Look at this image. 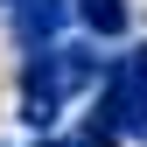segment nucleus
I'll return each mask as SVG.
<instances>
[{
    "instance_id": "nucleus-2",
    "label": "nucleus",
    "mask_w": 147,
    "mask_h": 147,
    "mask_svg": "<svg viewBox=\"0 0 147 147\" xmlns=\"http://www.w3.org/2000/svg\"><path fill=\"white\" fill-rule=\"evenodd\" d=\"M70 7H77V21H84L91 42H119V35L133 28V7H126V0H70Z\"/></svg>"
},
{
    "instance_id": "nucleus-4",
    "label": "nucleus",
    "mask_w": 147,
    "mask_h": 147,
    "mask_svg": "<svg viewBox=\"0 0 147 147\" xmlns=\"http://www.w3.org/2000/svg\"><path fill=\"white\" fill-rule=\"evenodd\" d=\"M7 7H14V0H0V14H7Z\"/></svg>"
},
{
    "instance_id": "nucleus-1",
    "label": "nucleus",
    "mask_w": 147,
    "mask_h": 147,
    "mask_svg": "<svg viewBox=\"0 0 147 147\" xmlns=\"http://www.w3.org/2000/svg\"><path fill=\"white\" fill-rule=\"evenodd\" d=\"M70 21H77V7H70V0H14V7H7V35L21 42V56H28V49L63 42Z\"/></svg>"
},
{
    "instance_id": "nucleus-3",
    "label": "nucleus",
    "mask_w": 147,
    "mask_h": 147,
    "mask_svg": "<svg viewBox=\"0 0 147 147\" xmlns=\"http://www.w3.org/2000/svg\"><path fill=\"white\" fill-rule=\"evenodd\" d=\"M35 147H98V140H91V133H42Z\"/></svg>"
}]
</instances>
